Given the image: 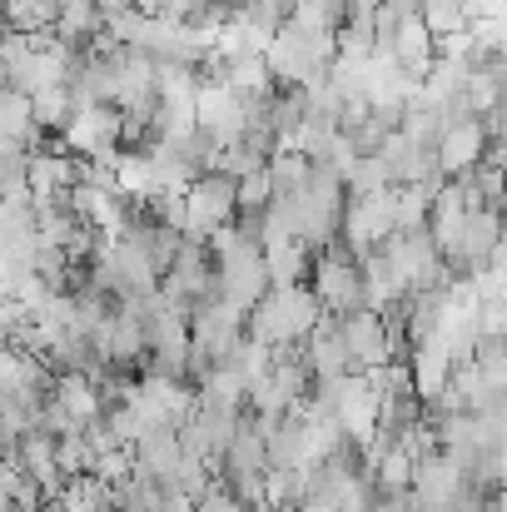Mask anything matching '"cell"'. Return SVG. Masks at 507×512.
<instances>
[{
	"instance_id": "obj_1",
	"label": "cell",
	"mask_w": 507,
	"mask_h": 512,
	"mask_svg": "<svg viewBox=\"0 0 507 512\" xmlns=\"http://www.w3.org/2000/svg\"><path fill=\"white\" fill-rule=\"evenodd\" d=\"M304 284L314 289V299H319V309H324L329 319H343V314L368 309V299H363V279H358V259H353L343 244H329V249L314 254Z\"/></svg>"
},
{
	"instance_id": "obj_2",
	"label": "cell",
	"mask_w": 507,
	"mask_h": 512,
	"mask_svg": "<svg viewBox=\"0 0 507 512\" xmlns=\"http://www.w3.org/2000/svg\"><path fill=\"white\" fill-rule=\"evenodd\" d=\"M60 150L75 160H110L120 150V110L115 105H80L60 130Z\"/></svg>"
},
{
	"instance_id": "obj_3",
	"label": "cell",
	"mask_w": 507,
	"mask_h": 512,
	"mask_svg": "<svg viewBox=\"0 0 507 512\" xmlns=\"http://www.w3.org/2000/svg\"><path fill=\"white\" fill-rule=\"evenodd\" d=\"M488 130H483V120H473V115H458V120H443V130H438V140H433V165L443 179H463V174H473L483 165V155H488Z\"/></svg>"
},
{
	"instance_id": "obj_4",
	"label": "cell",
	"mask_w": 507,
	"mask_h": 512,
	"mask_svg": "<svg viewBox=\"0 0 507 512\" xmlns=\"http://www.w3.org/2000/svg\"><path fill=\"white\" fill-rule=\"evenodd\" d=\"M334 329H338V339H343V348H348L353 373H368V368L393 363V353H388V334H383V319H378L373 309L343 314V319H334Z\"/></svg>"
},
{
	"instance_id": "obj_5",
	"label": "cell",
	"mask_w": 507,
	"mask_h": 512,
	"mask_svg": "<svg viewBox=\"0 0 507 512\" xmlns=\"http://www.w3.org/2000/svg\"><path fill=\"white\" fill-rule=\"evenodd\" d=\"M259 259H264V274H269V289H289V284H304L309 279V244L299 239H264L259 244Z\"/></svg>"
},
{
	"instance_id": "obj_6",
	"label": "cell",
	"mask_w": 507,
	"mask_h": 512,
	"mask_svg": "<svg viewBox=\"0 0 507 512\" xmlns=\"http://www.w3.org/2000/svg\"><path fill=\"white\" fill-rule=\"evenodd\" d=\"M50 398L65 408V418L75 428H90L100 418V393H95V378H85V373H55Z\"/></svg>"
},
{
	"instance_id": "obj_7",
	"label": "cell",
	"mask_w": 507,
	"mask_h": 512,
	"mask_svg": "<svg viewBox=\"0 0 507 512\" xmlns=\"http://www.w3.org/2000/svg\"><path fill=\"white\" fill-rule=\"evenodd\" d=\"M25 100H30V125H35L40 135H60V130L70 125V115L80 110L75 95H70V85H45V90H35V95H25Z\"/></svg>"
},
{
	"instance_id": "obj_8",
	"label": "cell",
	"mask_w": 507,
	"mask_h": 512,
	"mask_svg": "<svg viewBox=\"0 0 507 512\" xmlns=\"http://www.w3.org/2000/svg\"><path fill=\"white\" fill-rule=\"evenodd\" d=\"M0 30H15V35L55 30V0H5L0 5Z\"/></svg>"
},
{
	"instance_id": "obj_9",
	"label": "cell",
	"mask_w": 507,
	"mask_h": 512,
	"mask_svg": "<svg viewBox=\"0 0 507 512\" xmlns=\"http://www.w3.org/2000/svg\"><path fill=\"white\" fill-rule=\"evenodd\" d=\"M418 25L433 35V45L453 40L468 30V5L463 0H418Z\"/></svg>"
},
{
	"instance_id": "obj_10",
	"label": "cell",
	"mask_w": 507,
	"mask_h": 512,
	"mask_svg": "<svg viewBox=\"0 0 507 512\" xmlns=\"http://www.w3.org/2000/svg\"><path fill=\"white\" fill-rule=\"evenodd\" d=\"M269 199H274V189H269V174L264 170H249L234 179V214H264Z\"/></svg>"
},
{
	"instance_id": "obj_11",
	"label": "cell",
	"mask_w": 507,
	"mask_h": 512,
	"mask_svg": "<svg viewBox=\"0 0 507 512\" xmlns=\"http://www.w3.org/2000/svg\"><path fill=\"white\" fill-rule=\"evenodd\" d=\"M55 468H60V478H80V473H90V443H85L80 428L65 433V438H55Z\"/></svg>"
},
{
	"instance_id": "obj_12",
	"label": "cell",
	"mask_w": 507,
	"mask_h": 512,
	"mask_svg": "<svg viewBox=\"0 0 507 512\" xmlns=\"http://www.w3.org/2000/svg\"><path fill=\"white\" fill-rule=\"evenodd\" d=\"M194 512H249V508H244V503H239V498H234V493H229L219 478H214V483L194 498Z\"/></svg>"
},
{
	"instance_id": "obj_13",
	"label": "cell",
	"mask_w": 507,
	"mask_h": 512,
	"mask_svg": "<svg viewBox=\"0 0 507 512\" xmlns=\"http://www.w3.org/2000/svg\"><path fill=\"white\" fill-rule=\"evenodd\" d=\"M0 5H5V0H0Z\"/></svg>"
}]
</instances>
